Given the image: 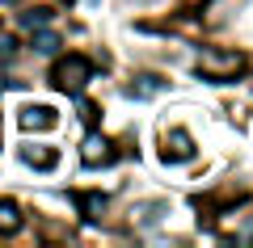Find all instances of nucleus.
Returning a JSON list of instances; mask_svg holds the SVG:
<instances>
[{"mask_svg":"<svg viewBox=\"0 0 253 248\" xmlns=\"http://www.w3.org/2000/svg\"><path fill=\"white\" fill-rule=\"evenodd\" d=\"M55 122H59V118H55L51 106H30L26 114H21V126H26V131H51Z\"/></svg>","mask_w":253,"mask_h":248,"instance_id":"39448f33","label":"nucleus"},{"mask_svg":"<svg viewBox=\"0 0 253 248\" xmlns=\"http://www.w3.org/2000/svg\"><path fill=\"white\" fill-rule=\"evenodd\" d=\"M241 55L236 51H203V59H199V71L203 76H211V80H224V76H232V71H241Z\"/></svg>","mask_w":253,"mask_h":248,"instance_id":"f03ea898","label":"nucleus"},{"mask_svg":"<svg viewBox=\"0 0 253 248\" xmlns=\"http://www.w3.org/2000/svg\"><path fill=\"white\" fill-rule=\"evenodd\" d=\"M0 4H17V0H0Z\"/></svg>","mask_w":253,"mask_h":248,"instance_id":"f8f14e48","label":"nucleus"},{"mask_svg":"<svg viewBox=\"0 0 253 248\" xmlns=\"http://www.w3.org/2000/svg\"><path fill=\"white\" fill-rule=\"evenodd\" d=\"M81 160H84V169H97V164H114V147H110V139H101V135H89V139H84Z\"/></svg>","mask_w":253,"mask_h":248,"instance_id":"7ed1b4c3","label":"nucleus"},{"mask_svg":"<svg viewBox=\"0 0 253 248\" xmlns=\"http://www.w3.org/2000/svg\"><path fill=\"white\" fill-rule=\"evenodd\" d=\"M89 80H93V63L84 59V55H68V59L55 68V84H59L63 93H81Z\"/></svg>","mask_w":253,"mask_h":248,"instance_id":"f257e3e1","label":"nucleus"},{"mask_svg":"<svg viewBox=\"0 0 253 248\" xmlns=\"http://www.w3.org/2000/svg\"><path fill=\"white\" fill-rule=\"evenodd\" d=\"M165 164H186V160H194V143H190L186 131H173L169 139H165Z\"/></svg>","mask_w":253,"mask_h":248,"instance_id":"20e7f679","label":"nucleus"},{"mask_svg":"<svg viewBox=\"0 0 253 248\" xmlns=\"http://www.w3.org/2000/svg\"><path fill=\"white\" fill-rule=\"evenodd\" d=\"M21 160L34 164V169H55L59 164V151L55 147H21Z\"/></svg>","mask_w":253,"mask_h":248,"instance_id":"423d86ee","label":"nucleus"},{"mask_svg":"<svg viewBox=\"0 0 253 248\" xmlns=\"http://www.w3.org/2000/svg\"><path fill=\"white\" fill-rule=\"evenodd\" d=\"M161 89H165V84L156 76H139V84H131L126 93H131V97H152V93H161Z\"/></svg>","mask_w":253,"mask_h":248,"instance_id":"1a4fd4ad","label":"nucleus"},{"mask_svg":"<svg viewBox=\"0 0 253 248\" xmlns=\"http://www.w3.org/2000/svg\"><path fill=\"white\" fill-rule=\"evenodd\" d=\"M13 55H17V42L13 38H0V63H13Z\"/></svg>","mask_w":253,"mask_h":248,"instance_id":"9b49d317","label":"nucleus"},{"mask_svg":"<svg viewBox=\"0 0 253 248\" xmlns=\"http://www.w3.org/2000/svg\"><path fill=\"white\" fill-rule=\"evenodd\" d=\"M21 231V211L13 202H0V236H13Z\"/></svg>","mask_w":253,"mask_h":248,"instance_id":"0eeeda50","label":"nucleus"},{"mask_svg":"<svg viewBox=\"0 0 253 248\" xmlns=\"http://www.w3.org/2000/svg\"><path fill=\"white\" fill-rule=\"evenodd\" d=\"M34 51L38 55H55V51H59V38H55V34H38L34 38Z\"/></svg>","mask_w":253,"mask_h":248,"instance_id":"9d476101","label":"nucleus"},{"mask_svg":"<svg viewBox=\"0 0 253 248\" xmlns=\"http://www.w3.org/2000/svg\"><path fill=\"white\" fill-rule=\"evenodd\" d=\"M51 17H55L51 9H30V13H21V26L26 30H42V26H51Z\"/></svg>","mask_w":253,"mask_h":248,"instance_id":"6e6552de","label":"nucleus"}]
</instances>
